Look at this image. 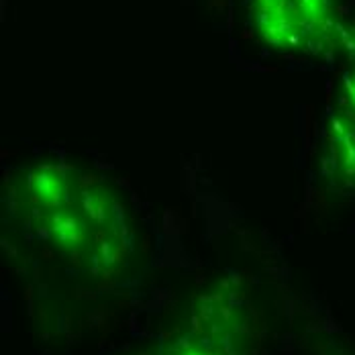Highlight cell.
Wrapping results in <instances>:
<instances>
[{
    "label": "cell",
    "mask_w": 355,
    "mask_h": 355,
    "mask_svg": "<svg viewBox=\"0 0 355 355\" xmlns=\"http://www.w3.org/2000/svg\"><path fill=\"white\" fill-rule=\"evenodd\" d=\"M296 8H298V12L306 19V21H311L313 25H317L320 19L327 15V10H329V4H331V0H290Z\"/></svg>",
    "instance_id": "1"
},
{
    "label": "cell",
    "mask_w": 355,
    "mask_h": 355,
    "mask_svg": "<svg viewBox=\"0 0 355 355\" xmlns=\"http://www.w3.org/2000/svg\"><path fill=\"white\" fill-rule=\"evenodd\" d=\"M174 355H220V352L213 347H205V343H188L184 347H178Z\"/></svg>",
    "instance_id": "2"
}]
</instances>
